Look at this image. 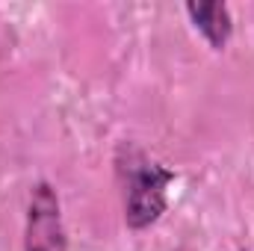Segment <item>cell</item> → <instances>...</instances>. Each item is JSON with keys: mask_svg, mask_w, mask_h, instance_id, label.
Instances as JSON below:
<instances>
[{"mask_svg": "<svg viewBox=\"0 0 254 251\" xmlns=\"http://www.w3.org/2000/svg\"><path fill=\"white\" fill-rule=\"evenodd\" d=\"M119 178L125 184V219L130 228H148L166 213V189L175 172L148 160L136 145H122L116 157Z\"/></svg>", "mask_w": 254, "mask_h": 251, "instance_id": "6da1fadb", "label": "cell"}, {"mask_svg": "<svg viewBox=\"0 0 254 251\" xmlns=\"http://www.w3.org/2000/svg\"><path fill=\"white\" fill-rule=\"evenodd\" d=\"M24 251H68L60 198H57V189L45 181L36 184L30 192Z\"/></svg>", "mask_w": 254, "mask_h": 251, "instance_id": "7a4b0ae2", "label": "cell"}, {"mask_svg": "<svg viewBox=\"0 0 254 251\" xmlns=\"http://www.w3.org/2000/svg\"><path fill=\"white\" fill-rule=\"evenodd\" d=\"M187 12L216 51H222L228 45V39L234 33V21H231V9L225 3H187Z\"/></svg>", "mask_w": 254, "mask_h": 251, "instance_id": "3957f363", "label": "cell"}]
</instances>
